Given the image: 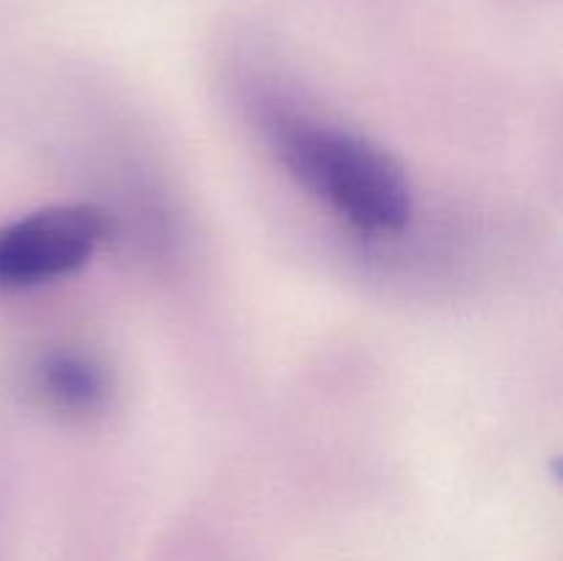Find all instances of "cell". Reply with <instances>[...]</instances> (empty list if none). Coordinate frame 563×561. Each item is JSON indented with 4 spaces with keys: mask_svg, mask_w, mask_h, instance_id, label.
Returning <instances> with one entry per match:
<instances>
[{
    "mask_svg": "<svg viewBox=\"0 0 563 561\" xmlns=\"http://www.w3.org/2000/svg\"><path fill=\"white\" fill-rule=\"evenodd\" d=\"M33 391L47 410L66 418H91L108 410L113 377L88 352L58 350L44 355L33 369Z\"/></svg>",
    "mask_w": 563,
    "mask_h": 561,
    "instance_id": "obj_3",
    "label": "cell"
},
{
    "mask_svg": "<svg viewBox=\"0 0 563 561\" xmlns=\"http://www.w3.org/2000/svg\"><path fill=\"white\" fill-rule=\"evenodd\" d=\"M264 132L291 176L366 234H396L412 215V193L394 154L357 132L273 105Z\"/></svg>",
    "mask_w": 563,
    "mask_h": 561,
    "instance_id": "obj_1",
    "label": "cell"
},
{
    "mask_svg": "<svg viewBox=\"0 0 563 561\" xmlns=\"http://www.w3.org/2000/svg\"><path fill=\"white\" fill-rule=\"evenodd\" d=\"M108 234L91 204H64L0 226V289H27L80 270Z\"/></svg>",
    "mask_w": 563,
    "mask_h": 561,
    "instance_id": "obj_2",
    "label": "cell"
}]
</instances>
